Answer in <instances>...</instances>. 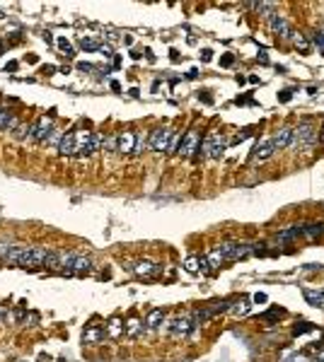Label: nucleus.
<instances>
[{"label":"nucleus","mask_w":324,"mask_h":362,"mask_svg":"<svg viewBox=\"0 0 324 362\" xmlns=\"http://www.w3.org/2000/svg\"><path fill=\"white\" fill-rule=\"evenodd\" d=\"M254 256L252 244H220L215 251H210L208 266H220L223 261H240V258H249Z\"/></svg>","instance_id":"1"},{"label":"nucleus","mask_w":324,"mask_h":362,"mask_svg":"<svg viewBox=\"0 0 324 362\" xmlns=\"http://www.w3.org/2000/svg\"><path fill=\"white\" fill-rule=\"evenodd\" d=\"M51 133H53V118L51 116H41L37 123L29 126L27 138L29 140H37V143H46L48 138H51Z\"/></svg>","instance_id":"2"},{"label":"nucleus","mask_w":324,"mask_h":362,"mask_svg":"<svg viewBox=\"0 0 324 362\" xmlns=\"http://www.w3.org/2000/svg\"><path fill=\"white\" fill-rule=\"evenodd\" d=\"M92 268V261L87 256H80V253H63V271L66 273H87Z\"/></svg>","instance_id":"3"},{"label":"nucleus","mask_w":324,"mask_h":362,"mask_svg":"<svg viewBox=\"0 0 324 362\" xmlns=\"http://www.w3.org/2000/svg\"><path fill=\"white\" fill-rule=\"evenodd\" d=\"M172 138H174V131H172V128H155V131L150 133L148 145H150V150L162 152V150H167V147H169Z\"/></svg>","instance_id":"4"},{"label":"nucleus","mask_w":324,"mask_h":362,"mask_svg":"<svg viewBox=\"0 0 324 362\" xmlns=\"http://www.w3.org/2000/svg\"><path fill=\"white\" fill-rule=\"evenodd\" d=\"M136 140H138V136H136V133H131V131H126V133L116 136V152H121V155H133Z\"/></svg>","instance_id":"5"},{"label":"nucleus","mask_w":324,"mask_h":362,"mask_svg":"<svg viewBox=\"0 0 324 362\" xmlns=\"http://www.w3.org/2000/svg\"><path fill=\"white\" fill-rule=\"evenodd\" d=\"M194 326H196L194 319H174V321H169V333L177 338H184L194 331Z\"/></svg>","instance_id":"6"},{"label":"nucleus","mask_w":324,"mask_h":362,"mask_svg":"<svg viewBox=\"0 0 324 362\" xmlns=\"http://www.w3.org/2000/svg\"><path fill=\"white\" fill-rule=\"evenodd\" d=\"M75 150H78V133H63L61 143H58V152L66 157H75Z\"/></svg>","instance_id":"7"},{"label":"nucleus","mask_w":324,"mask_h":362,"mask_svg":"<svg viewBox=\"0 0 324 362\" xmlns=\"http://www.w3.org/2000/svg\"><path fill=\"white\" fill-rule=\"evenodd\" d=\"M269 22H271V29L276 32L278 36H283V39H290V36H293V29H290V24L285 22L281 15H276V12H274V15L269 17Z\"/></svg>","instance_id":"8"},{"label":"nucleus","mask_w":324,"mask_h":362,"mask_svg":"<svg viewBox=\"0 0 324 362\" xmlns=\"http://www.w3.org/2000/svg\"><path fill=\"white\" fill-rule=\"evenodd\" d=\"M199 133L196 131H189L184 136V140H182V145H179V152L184 155V157H189V155H194V150H199Z\"/></svg>","instance_id":"9"},{"label":"nucleus","mask_w":324,"mask_h":362,"mask_svg":"<svg viewBox=\"0 0 324 362\" xmlns=\"http://www.w3.org/2000/svg\"><path fill=\"white\" fill-rule=\"evenodd\" d=\"M276 152V147H274V140H264L261 145H256L254 147V152H252V159H269L271 155Z\"/></svg>","instance_id":"10"},{"label":"nucleus","mask_w":324,"mask_h":362,"mask_svg":"<svg viewBox=\"0 0 324 362\" xmlns=\"http://www.w3.org/2000/svg\"><path fill=\"white\" fill-rule=\"evenodd\" d=\"M274 140V147L276 150H283V147H288L290 143H293V128H281L276 136L271 138Z\"/></svg>","instance_id":"11"},{"label":"nucleus","mask_w":324,"mask_h":362,"mask_svg":"<svg viewBox=\"0 0 324 362\" xmlns=\"http://www.w3.org/2000/svg\"><path fill=\"white\" fill-rule=\"evenodd\" d=\"M17 126V118L10 109H0V131H12Z\"/></svg>","instance_id":"12"},{"label":"nucleus","mask_w":324,"mask_h":362,"mask_svg":"<svg viewBox=\"0 0 324 362\" xmlns=\"http://www.w3.org/2000/svg\"><path fill=\"white\" fill-rule=\"evenodd\" d=\"M136 273H138V275H145V278H153V275L160 273V266H158V263H150V261H140L138 266H136Z\"/></svg>","instance_id":"13"},{"label":"nucleus","mask_w":324,"mask_h":362,"mask_svg":"<svg viewBox=\"0 0 324 362\" xmlns=\"http://www.w3.org/2000/svg\"><path fill=\"white\" fill-rule=\"evenodd\" d=\"M162 321H164V312H162V309H153V312H148V317H145V326H148V328H158Z\"/></svg>","instance_id":"14"},{"label":"nucleus","mask_w":324,"mask_h":362,"mask_svg":"<svg viewBox=\"0 0 324 362\" xmlns=\"http://www.w3.org/2000/svg\"><path fill=\"white\" fill-rule=\"evenodd\" d=\"M320 234H324V225H322V222H317V225H302V237L315 239V237H320Z\"/></svg>","instance_id":"15"},{"label":"nucleus","mask_w":324,"mask_h":362,"mask_svg":"<svg viewBox=\"0 0 324 362\" xmlns=\"http://www.w3.org/2000/svg\"><path fill=\"white\" fill-rule=\"evenodd\" d=\"M298 140H302V143H312V140H315V128H312L310 123H302L300 128H298Z\"/></svg>","instance_id":"16"},{"label":"nucleus","mask_w":324,"mask_h":362,"mask_svg":"<svg viewBox=\"0 0 324 362\" xmlns=\"http://www.w3.org/2000/svg\"><path fill=\"white\" fill-rule=\"evenodd\" d=\"M78 46H80L82 51H99V48H102V41H97L92 36H82V39L78 41Z\"/></svg>","instance_id":"17"},{"label":"nucleus","mask_w":324,"mask_h":362,"mask_svg":"<svg viewBox=\"0 0 324 362\" xmlns=\"http://www.w3.org/2000/svg\"><path fill=\"white\" fill-rule=\"evenodd\" d=\"M184 271L186 273H199L201 271V258H196V256H189L184 261Z\"/></svg>","instance_id":"18"},{"label":"nucleus","mask_w":324,"mask_h":362,"mask_svg":"<svg viewBox=\"0 0 324 362\" xmlns=\"http://www.w3.org/2000/svg\"><path fill=\"white\" fill-rule=\"evenodd\" d=\"M302 234V225H298V227H293V229H285V232H281L278 234V239L281 242H288V239H293V237H300Z\"/></svg>","instance_id":"19"},{"label":"nucleus","mask_w":324,"mask_h":362,"mask_svg":"<svg viewBox=\"0 0 324 362\" xmlns=\"http://www.w3.org/2000/svg\"><path fill=\"white\" fill-rule=\"evenodd\" d=\"M121 333H123V324H121L119 319H112V321H109V336H112V338H119Z\"/></svg>","instance_id":"20"},{"label":"nucleus","mask_w":324,"mask_h":362,"mask_svg":"<svg viewBox=\"0 0 324 362\" xmlns=\"http://www.w3.org/2000/svg\"><path fill=\"white\" fill-rule=\"evenodd\" d=\"M230 312L235 314V317H242V314H247V312H249V302H247V299L237 302L235 307H230Z\"/></svg>","instance_id":"21"},{"label":"nucleus","mask_w":324,"mask_h":362,"mask_svg":"<svg viewBox=\"0 0 324 362\" xmlns=\"http://www.w3.org/2000/svg\"><path fill=\"white\" fill-rule=\"evenodd\" d=\"M305 299L312 304V307H322V302H324V294H320V292H305Z\"/></svg>","instance_id":"22"},{"label":"nucleus","mask_w":324,"mask_h":362,"mask_svg":"<svg viewBox=\"0 0 324 362\" xmlns=\"http://www.w3.org/2000/svg\"><path fill=\"white\" fill-rule=\"evenodd\" d=\"M140 328H143V324H140L138 319H131V321H128V326H126V333H128V336H138Z\"/></svg>","instance_id":"23"},{"label":"nucleus","mask_w":324,"mask_h":362,"mask_svg":"<svg viewBox=\"0 0 324 362\" xmlns=\"http://www.w3.org/2000/svg\"><path fill=\"white\" fill-rule=\"evenodd\" d=\"M56 44H58V48H61V51H63V53H66L68 58H73V56H75V51H73V46H70L68 39H58Z\"/></svg>","instance_id":"24"},{"label":"nucleus","mask_w":324,"mask_h":362,"mask_svg":"<svg viewBox=\"0 0 324 362\" xmlns=\"http://www.w3.org/2000/svg\"><path fill=\"white\" fill-rule=\"evenodd\" d=\"M290 39H293V44L298 46V48H300L302 53H305V51H307V41H305V39H302V34H295V32H293V36H290Z\"/></svg>","instance_id":"25"},{"label":"nucleus","mask_w":324,"mask_h":362,"mask_svg":"<svg viewBox=\"0 0 324 362\" xmlns=\"http://www.w3.org/2000/svg\"><path fill=\"white\" fill-rule=\"evenodd\" d=\"M143 147H145V140L138 136V140H136V147H133V155H140V152H143Z\"/></svg>","instance_id":"26"},{"label":"nucleus","mask_w":324,"mask_h":362,"mask_svg":"<svg viewBox=\"0 0 324 362\" xmlns=\"http://www.w3.org/2000/svg\"><path fill=\"white\" fill-rule=\"evenodd\" d=\"M312 41H315V44H317L324 51V36H322V34H315V36H312Z\"/></svg>","instance_id":"27"},{"label":"nucleus","mask_w":324,"mask_h":362,"mask_svg":"<svg viewBox=\"0 0 324 362\" xmlns=\"http://www.w3.org/2000/svg\"><path fill=\"white\" fill-rule=\"evenodd\" d=\"M254 302H256V304H264V302H266V294H264V292H256L254 294Z\"/></svg>","instance_id":"28"},{"label":"nucleus","mask_w":324,"mask_h":362,"mask_svg":"<svg viewBox=\"0 0 324 362\" xmlns=\"http://www.w3.org/2000/svg\"><path fill=\"white\" fill-rule=\"evenodd\" d=\"M290 97H293V92H290V90H285V92H281V97H278V99H281V102H288Z\"/></svg>","instance_id":"29"},{"label":"nucleus","mask_w":324,"mask_h":362,"mask_svg":"<svg viewBox=\"0 0 324 362\" xmlns=\"http://www.w3.org/2000/svg\"><path fill=\"white\" fill-rule=\"evenodd\" d=\"M99 53L109 58V56H112V48H109V46H104V44H102V48H99Z\"/></svg>","instance_id":"30"},{"label":"nucleus","mask_w":324,"mask_h":362,"mask_svg":"<svg viewBox=\"0 0 324 362\" xmlns=\"http://www.w3.org/2000/svg\"><path fill=\"white\" fill-rule=\"evenodd\" d=\"M210 58H213V51H208V48H206V51H203V61H210Z\"/></svg>","instance_id":"31"},{"label":"nucleus","mask_w":324,"mask_h":362,"mask_svg":"<svg viewBox=\"0 0 324 362\" xmlns=\"http://www.w3.org/2000/svg\"><path fill=\"white\" fill-rule=\"evenodd\" d=\"M220 63H223V66H232V56H225V58H223Z\"/></svg>","instance_id":"32"},{"label":"nucleus","mask_w":324,"mask_h":362,"mask_svg":"<svg viewBox=\"0 0 324 362\" xmlns=\"http://www.w3.org/2000/svg\"><path fill=\"white\" fill-rule=\"evenodd\" d=\"M186 77H199V70H196V68H191V70H189V75H186Z\"/></svg>","instance_id":"33"},{"label":"nucleus","mask_w":324,"mask_h":362,"mask_svg":"<svg viewBox=\"0 0 324 362\" xmlns=\"http://www.w3.org/2000/svg\"><path fill=\"white\" fill-rule=\"evenodd\" d=\"M0 51H2V44H0Z\"/></svg>","instance_id":"34"},{"label":"nucleus","mask_w":324,"mask_h":362,"mask_svg":"<svg viewBox=\"0 0 324 362\" xmlns=\"http://www.w3.org/2000/svg\"><path fill=\"white\" fill-rule=\"evenodd\" d=\"M322 36H324V34H322Z\"/></svg>","instance_id":"35"}]
</instances>
